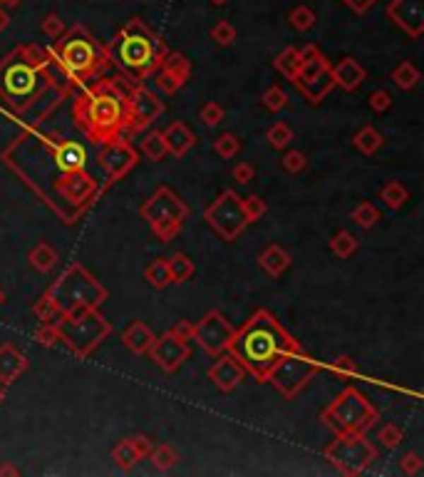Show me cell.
Masks as SVG:
<instances>
[{"label": "cell", "mask_w": 424, "mask_h": 477, "mask_svg": "<svg viewBox=\"0 0 424 477\" xmlns=\"http://www.w3.org/2000/svg\"><path fill=\"white\" fill-rule=\"evenodd\" d=\"M3 162L65 224L80 222L102 194L100 182L87 169V149L40 127H23L3 149Z\"/></svg>", "instance_id": "obj_1"}, {"label": "cell", "mask_w": 424, "mask_h": 477, "mask_svg": "<svg viewBox=\"0 0 424 477\" xmlns=\"http://www.w3.org/2000/svg\"><path fill=\"white\" fill-rule=\"evenodd\" d=\"M72 90L35 42H23L0 60V105L23 127H40Z\"/></svg>", "instance_id": "obj_2"}, {"label": "cell", "mask_w": 424, "mask_h": 477, "mask_svg": "<svg viewBox=\"0 0 424 477\" xmlns=\"http://www.w3.org/2000/svg\"><path fill=\"white\" fill-rule=\"evenodd\" d=\"M131 85L134 82L124 75H102L90 85L77 87V95L72 97V120L90 144L97 147L122 137V110Z\"/></svg>", "instance_id": "obj_3"}, {"label": "cell", "mask_w": 424, "mask_h": 477, "mask_svg": "<svg viewBox=\"0 0 424 477\" xmlns=\"http://www.w3.org/2000/svg\"><path fill=\"white\" fill-rule=\"evenodd\" d=\"M303 345L298 343L293 333L283 328L281 321L266 309H258L251 314V318L236 328L226 353H231L243 371L253 378L256 383H266L268 371L273 363L288 350H300Z\"/></svg>", "instance_id": "obj_4"}, {"label": "cell", "mask_w": 424, "mask_h": 477, "mask_svg": "<svg viewBox=\"0 0 424 477\" xmlns=\"http://www.w3.org/2000/svg\"><path fill=\"white\" fill-rule=\"evenodd\" d=\"M169 55V47L141 18H129L107 42L110 65L134 85H144Z\"/></svg>", "instance_id": "obj_5"}, {"label": "cell", "mask_w": 424, "mask_h": 477, "mask_svg": "<svg viewBox=\"0 0 424 477\" xmlns=\"http://www.w3.org/2000/svg\"><path fill=\"white\" fill-rule=\"evenodd\" d=\"M110 299V291L90 274L82 264H70L35 301L33 314L40 323H62L77 311L100 309Z\"/></svg>", "instance_id": "obj_6"}, {"label": "cell", "mask_w": 424, "mask_h": 477, "mask_svg": "<svg viewBox=\"0 0 424 477\" xmlns=\"http://www.w3.org/2000/svg\"><path fill=\"white\" fill-rule=\"evenodd\" d=\"M47 57L72 87L90 85L92 80L107 75L112 67L107 57V45L82 25L62 33L55 45L47 47Z\"/></svg>", "instance_id": "obj_7"}, {"label": "cell", "mask_w": 424, "mask_h": 477, "mask_svg": "<svg viewBox=\"0 0 424 477\" xmlns=\"http://www.w3.org/2000/svg\"><path fill=\"white\" fill-rule=\"evenodd\" d=\"M320 420L335 435H365L379 420V410L358 388L350 386L320 413Z\"/></svg>", "instance_id": "obj_8"}, {"label": "cell", "mask_w": 424, "mask_h": 477, "mask_svg": "<svg viewBox=\"0 0 424 477\" xmlns=\"http://www.w3.org/2000/svg\"><path fill=\"white\" fill-rule=\"evenodd\" d=\"M139 217L149 224L154 236L167 244V241L177 238V234L182 231V226L187 224L189 207L172 187L162 184V187H157V192L139 207Z\"/></svg>", "instance_id": "obj_9"}, {"label": "cell", "mask_w": 424, "mask_h": 477, "mask_svg": "<svg viewBox=\"0 0 424 477\" xmlns=\"http://www.w3.org/2000/svg\"><path fill=\"white\" fill-rule=\"evenodd\" d=\"M112 333V323L100 309L77 311L60 323V343L77 358H90Z\"/></svg>", "instance_id": "obj_10"}, {"label": "cell", "mask_w": 424, "mask_h": 477, "mask_svg": "<svg viewBox=\"0 0 424 477\" xmlns=\"http://www.w3.org/2000/svg\"><path fill=\"white\" fill-rule=\"evenodd\" d=\"M320 368H323V363H318L313 355H308L303 348L288 350V353H283L281 358L273 363V368L268 371L266 383H273V388H276L285 401H293V398H298L300 391L318 376Z\"/></svg>", "instance_id": "obj_11"}, {"label": "cell", "mask_w": 424, "mask_h": 477, "mask_svg": "<svg viewBox=\"0 0 424 477\" xmlns=\"http://www.w3.org/2000/svg\"><path fill=\"white\" fill-rule=\"evenodd\" d=\"M325 460L345 477H358L377 460V447L365 435H338L325 447Z\"/></svg>", "instance_id": "obj_12"}, {"label": "cell", "mask_w": 424, "mask_h": 477, "mask_svg": "<svg viewBox=\"0 0 424 477\" xmlns=\"http://www.w3.org/2000/svg\"><path fill=\"white\" fill-rule=\"evenodd\" d=\"M164 112V102L149 90L147 85H131L124 95V110H122V134L134 137V134L147 132L152 122H157Z\"/></svg>", "instance_id": "obj_13"}, {"label": "cell", "mask_w": 424, "mask_h": 477, "mask_svg": "<svg viewBox=\"0 0 424 477\" xmlns=\"http://www.w3.org/2000/svg\"><path fill=\"white\" fill-rule=\"evenodd\" d=\"M139 162V152L131 147L129 139L122 134L117 139H110V142H102L97 144V154H95V164L102 174V192L112 184H117L122 177L131 172Z\"/></svg>", "instance_id": "obj_14"}, {"label": "cell", "mask_w": 424, "mask_h": 477, "mask_svg": "<svg viewBox=\"0 0 424 477\" xmlns=\"http://www.w3.org/2000/svg\"><path fill=\"white\" fill-rule=\"evenodd\" d=\"M204 222L213 229L226 241H236L241 231L248 226L246 212H243L241 197L233 189L221 192L206 209H204Z\"/></svg>", "instance_id": "obj_15"}, {"label": "cell", "mask_w": 424, "mask_h": 477, "mask_svg": "<svg viewBox=\"0 0 424 477\" xmlns=\"http://www.w3.org/2000/svg\"><path fill=\"white\" fill-rule=\"evenodd\" d=\"M233 333H236V326H233L231 321L221 314V311L213 309V311H208L199 323H194V338L192 340H196L199 348H201L204 353H208V355L216 358V355H221L228 350Z\"/></svg>", "instance_id": "obj_16"}, {"label": "cell", "mask_w": 424, "mask_h": 477, "mask_svg": "<svg viewBox=\"0 0 424 477\" xmlns=\"http://www.w3.org/2000/svg\"><path fill=\"white\" fill-rule=\"evenodd\" d=\"M147 353L164 373H177L179 368L192 358L189 343L182 338H177L172 331H167V333H162V335H154V343L149 345Z\"/></svg>", "instance_id": "obj_17"}, {"label": "cell", "mask_w": 424, "mask_h": 477, "mask_svg": "<svg viewBox=\"0 0 424 477\" xmlns=\"http://www.w3.org/2000/svg\"><path fill=\"white\" fill-rule=\"evenodd\" d=\"M192 77V60L182 52H169L167 60L159 65V70L152 75L154 87L164 95H177Z\"/></svg>", "instance_id": "obj_18"}, {"label": "cell", "mask_w": 424, "mask_h": 477, "mask_svg": "<svg viewBox=\"0 0 424 477\" xmlns=\"http://www.w3.org/2000/svg\"><path fill=\"white\" fill-rule=\"evenodd\" d=\"M387 16L409 38H419L424 33V0H392Z\"/></svg>", "instance_id": "obj_19"}, {"label": "cell", "mask_w": 424, "mask_h": 477, "mask_svg": "<svg viewBox=\"0 0 424 477\" xmlns=\"http://www.w3.org/2000/svg\"><path fill=\"white\" fill-rule=\"evenodd\" d=\"M154 442L147 435H129L124 440H119L112 450V460L117 462V467L124 472L134 470L141 460H147V455L152 452Z\"/></svg>", "instance_id": "obj_20"}, {"label": "cell", "mask_w": 424, "mask_h": 477, "mask_svg": "<svg viewBox=\"0 0 424 477\" xmlns=\"http://www.w3.org/2000/svg\"><path fill=\"white\" fill-rule=\"evenodd\" d=\"M216 358L218 361L208 368V381H211L221 393L236 391V388L243 383V378H246L243 366L236 361V358H233L231 353H221V355H216Z\"/></svg>", "instance_id": "obj_21"}, {"label": "cell", "mask_w": 424, "mask_h": 477, "mask_svg": "<svg viewBox=\"0 0 424 477\" xmlns=\"http://www.w3.org/2000/svg\"><path fill=\"white\" fill-rule=\"evenodd\" d=\"M30 368V361L16 348L13 343L0 345V386L6 388L11 383H16L23 373Z\"/></svg>", "instance_id": "obj_22"}, {"label": "cell", "mask_w": 424, "mask_h": 477, "mask_svg": "<svg viewBox=\"0 0 424 477\" xmlns=\"http://www.w3.org/2000/svg\"><path fill=\"white\" fill-rule=\"evenodd\" d=\"M330 75H333L335 87L345 92H355L365 80H367V70L360 65L355 57H343L335 67H330Z\"/></svg>", "instance_id": "obj_23"}, {"label": "cell", "mask_w": 424, "mask_h": 477, "mask_svg": "<svg viewBox=\"0 0 424 477\" xmlns=\"http://www.w3.org/2000/svg\"><path fill=\"white\" fill-rule=\"evenodd\" d=\"M164 142H167V152L174 154V157H184L187 152H192L196 147V134L192 132L187 122H172L167 127V132H162Z\"/></svg>", "instance_id": "obj_24"}, {"label": "cell", "mask_w": 424, "mask_h": 477, "mask_svg": "<svg viewBox=\"0 0 424 477\" xmlns=\"http://www.w3.org/2000/svg\"><path fill=\"white\" fill-rule=\"evenodd\" d=\"M328 70H330L328 57H325L315 45H305L303 50H300V65H298V72H295L293 85L295 82H308Z\"/></svg>", "instance_id": "obj_25"}, {"label": "cell", "mask_w": 424, "mask_h": 477, "mask_svg": "<svg viewBox=\"0 0 424 477\" xmlns=\"http://www.w3.org/2000/svg\"><path fill=\"white\" fill-rule=\"evenodd\" d=\"M122 343L126 350H131L134 355H147L149 345L154 343V331L141 321H131L124 331H122Z\"/></svg>", "instance_id": "obj_26"}, {"label": "cell", "mask_w": 424, "mask_h": 477, "mask_svg": "<svg viewBox=\"0 0 424 477\" xmlns=\"http://www.w3.org/2000/svg\"><path fill=\"white\" fill-rule=\"evenodd\" d=\"M290 264H293L290 254L278 244H271L261 256H258V266H261L268 276H273V279H278V276L285 274V271L290 269Z\"/></svg>", "instance_id": "obj_27"}, {"label": "cell", "mask_w": 424, "mask_h": 477, "mask_svg": "<svg viewBox=\"0 0 424 477\" xmlns=\"http://www.w3.org/2000/svg\"><path fill=\"white\" fill-rule=\"evenodd\" d=\"M295 90H298L300 95L310 102V105H320V102H323L325 97L335 90V82H333V75H330V70H328V72H323V75L313 77V80H308V82H295Z\"/></svg>", "instance_id": "obj_28"}, {"label": "cell", "mask_w": 424, "mask_h": 477, "mask_svg": "<svg viewBox=\"0 0 424 477\" xmlns=\"http://www.w3.org/2000/svg\"><path fill=\"white\" fill-rule=\"evenodd\" d=\"M382 144H384V137L372 127V125H365V127L353 137V147L358 149L360 154H365V157H372Z\"/></svg>", "instance_id": "obj_29"}, {"label": "cell", "mask_w": 424, "mask_h": 477, "mask_svg": "<svg viewBox=\"0 0 424 477\" xmlns=\"http://www.w3.org/2000/svg\"><path fill=\"white\" fill-rule=\"evenodd\" d=\"M28 259H30L33 269L40 271V274H47V271L52 269V266L60 261V256H57V251L52 249L47 241H40V244H35L30 249V254H28Z\"/></svg>", "instance_id": "obj_30"}, {"label": "cell", "mask_w": 424, "mask_h": 477, "mask_svg": "<svg viewBox=\"0 0 424 477\" xmlns=\"http://www.w3.org/2000/svg\"><path fill=\"white\" fill-rule=\"evenodd\" d=\"M169 276H172V284H187L194 274H196V264L189 259L187 254H174L169 256Z\"/></svg>", "instance_id": "obj_31"}, {"label": "cell", "mask_w": 424, "mask_h": 477, "mask_svg": "<svg viewBox=\"0 0 424 477\" xmlns=\"http://www.w3.org/2000/svg\"><path fill=\"white\" fill-rule=\"evenodd\" d=\"M273 65H276V70L281 72L285 80L293 82L295 72H298V65H300V50L298 47H285V50L273 60Z\"/></svg>", "instance_id": "obj_32"}, {"label": "cell", "mask_w": 424, "mask_h": 477, "mask_svg": "<svg viewBox=\"0 0 424 477\" xmlns=\"http://www.w3.org/2000/svg\"><path fill=\"white\" fill-rule=\"evenodd\" d=\"M144 279L154 286V289H167L172 284V276H169V261L164 256H157L152 264L144 269Z\"/></svg>", "instance_id": "obj_33"}, {"label": "cell", "mask_w": 424, "mask_h": 477, "mask_svg": "<svg viewBox=\"0 0 424 477\" xmlns=\"http://www.w3.org/2000/svg\"><path fill=\"white\" fill-rule=\"evenodd\" d=\"M330 251H333L338 259H350V256L358 251V238H355L348 229H340V231L333 234V238H330Z\"/></svg>", "instance_id": "obj_34"}, {"label": "cell", "mask_w": 424, "mask_h": 477, "mask_svg": "<svg viewBox=\"0 0 424 477\" xmlns=\"http://www.w3.org/2000/svg\"><path fill=\"white\" fill-rule=\"evenodd\" d=\"M389 77H392V82L399 87V90L409 92V90H414V87H417V82H419V70H417V67H414L409 60H404V62H399V65L394 67L392 75H389Z\"/></svg>", "instance_id": "obj_35"}, {"label": "cell", "mask_w": 424, "mask_h": 477, "mask_svg": "<svg viewBox=\"0 0 424 477\" xmlns=\"http://www.w3.org/2000/svg\"><path fill=\"white\" fill-rule=\"evenodd\" d=\"M149 460H152V465L157 467L159 472H169L174 470V465L179 462V452L174 450L172 445H154L152 452H149Z\"/></svg>", "instance_id": "obj_36"}, {"label": "cell", "mask_w": 424, "mask_h": 477, "mask_svg": "<svg viewBox=\"0 0 424 477\" xmlns=\"http://www.w3.org/2000/svg\"><path fill=\"white\" fill-rule=\"evenodd\" d=\"M379 199L384 202V207L392 209V212H397V209L404 207V202L409 199V192L404 189V184L399 182H389L384 184L382 189H379Z\"/></svg>", "instance_id": "obj_37"}, {"label": "cell", "mask_w": 424, "mask_h": 477, "mask_svg": "<svg viewBox=\"0 0 424 477\" xmlns=\"http://www.w3.org/2000/svg\"><path fill=\"white\" fill-rule=\"evenodd\" d=\"M141 152L147 154L152 162H162L164 157H167V142H164L162 132L159 130H152V132L147 134V137L141 139Z\"/></svg>", "instance_id": "obj_38"}, {"label": "cell", "mask_w": 424, "mask_h": 477, "mask_svg": "<svg viewBox=\"0 0 424 477\" xmlns=\"http://www.w3.org/2000/svg\"><path fill=\"white\" fill-rule=\"evenodd\" d=\"M261 102L263 107H266L268 112H273V115H278V112H283L285 107H288V95H285V90L278 85H271L266 92L261 95Z\"/></svg>", "instance_id": "obj_39"}, {"label": "cell", "mask_w": 424, "mask_h": 477, "mask_svg": "<svg viewBox=\"0 0 424 477\" xmlns=\"http://www.w3.org/2000/svg\"><path fill=\"white\" fill-rule=\"evenodd\" d=\"M350 219H353V222L358 224L360 229H372L375 224L379 222V212H377V207H375V204L363 202V204H358V207L353 209Z\"/></svg>", "instance_id": "obj_40"}, {"label": "cell", "mask_w": 424, "mask_h": 477, "mask_svg": "<svg viewBox=\"0 0 424 477\" xmlns=\"http://www.w3.org/2000/svg\"><path fill=\"white\" fill-rule=\"evenodd\" d=\"M330 373H333L338 381H350V378H358L360 371H358V363L350 358V355H338L333 363H330Z\"/></svg>", "instance_id": "obj_41"}, {"label": "cell", "mask_w": 424, "mask_h": 477, "mask_svg": "<svg viewBox=\"0 0 424 477\" xmlns=\"http://www.w3.org/2000/svg\"><path fill=\"white\" fill-rule=\"evenodd\" d=\"M293 137H295V132L285 122H276L266 132V139L271 142V147H276V149H285L290 142H293Z\"/></svg>", "instance_id": "obj_42"}, {"label": "cell", "mask_w": 424, "mask_h": 477, "mask_svg": "<svg viewBox=\"0 0 424 477\" xmlns=\"http://www.w3.org/2000/svg\"><path fill=\"white\" fill-rule=\"evenodd\" d=\"M213 149H216V154L221 159H233L238 154V149H241V139H238L233 132H223V134H218V137H216Z\"/></svg>", "instance_id": "obj_43"}, {"label": "cell", "mask_w": 424, "mask_h": 477, "mask_svg": "<svg viewBox=\"0 0 424 477\" xmlns=\"http://www.w3.org/2000/svg\"><path fill=\"white\" fill-rule=\"evenodd\" d=\"M377 440L382 442L387 450H397V447L402 445V440H404V430L399 425H394V423H387L384 427H379Z\"/></svg>", "instance_id": "obj_44"}, {"label": "cell", "mask_w": 424, "mask_h": 477, "mask_svg": "<svg viewBox=\"0 0 424 477\" xmlns=\"http://www.w3.org/2000/svg\"><path fill=\"white\" fill-rule=\"evenodd\" d=\"M33 338L37 340L40 345H57L60 343V323H40L33 333Z\"/></svg>", "instance_id": "obj_45"}, {"label": "cell", "mask_w": 424, "mask_h": 477, "mask_svg": "<svg viewBox=\"0 0 424 477\" xmlns=\"http://www.w3.org/2000/svg\"><path fill=\"white\" fill-rule=\"evenodd\" d=\"M241 204H243V212H246L248 224H251V222H258V219H261L263 214L268 212L266 199H261V197H258V194H251V197L241 199Z\"/></svg>", "instance_id": "obj_46"}, {"label": "cell", "mask_w": 424, "mask_h": 477, "mask_svg": "<svg viewBox=\"0 0 424 477\" xmlns=\"http://www.w3.org/2000/svg\"><path fill=\"white\" fill-rule=\"evenodd\" d=\"M281 164H283V169H285V172L300 174L305 167H308V157H305V154L300 152V149H288V152L283 154Z\"/></svg>", "instance_id": "obj_47"}, {"label": "cell", "mask_w": 424, "mask_h": 477, "mask_svg": "<svg viewBox=\"0 0 424 477\" xmlns=\"http://www.w3.org/2000/svg\"><path fill=\"white\" fill-rule=\"evenodd\" d=\"M290 25H293L295 30H300V33L310 30V28L315 25V13L310 11V8H305V6L295 8V11L290 13Z\"/></svg>", "instance_id": "obj_48"}, {"label": "cell", "mask_w": 424, "mask_h": 477, "mask_svg": "<svg viewBox=\"0 0 424 477\" xmlns=\"http://www.w3.org/2000/svg\"><path fill=\"white\" fill-rule=\"evenodd\" d=\"M392 92L389 90H375L372 95H370V100H367V105H370V110L372 112H377V115H384V112H389L392 110Z\"/></svg>", "instance_id": "obj_49"}, {"label": "cell", "mask_w": 424, "mask_h": 477, "mask_svg": "<svg viewBox=\"0 0 424 477\" xmlns=\"http://www.w3.org/2000/svg\"><path fill=\"white\" fill-rule=\"evenodd\" d=\"M211 38H213V42H218L221 47H226V45H231V42L236 40V28H233L231 23H226V21H218L216 25H213V30H211Z\"/></svg>", "instance_id": "obj_50"}, {"label": "cell", "mask_w": 424, "mask_h": 477, "mask_svg": "<svg viewBox=\"0 0 424 477\" xmlns=\"http://www.w3.org/2000/svg\"><path fill=\"white\" fill-rule=\"evenodd\" d=\"M199 117H201V122L208 125V127H216V125L223 122V107L218 105V102H206V105L201 107V112H199Z\"/></svg>", "instance_id": "obj_51"}, {"label": "cell", "mask_w": 424, "mask_h": 477, "mask_svg": "<svg viewBox=\"0 0 424 477\" xmlns=\"http://www.w3.org/2000/svg\"><path fill=\"white\" fill-rule=\"evenodd\" d=\"M424 467V457L419 455V452H404L402 460H399V470L404 472V475H419Z\"/></svg>", "instance_id": "obj_52"}, {"label": "cell", "mask_w": 424, "mask_h": 477, "mask_svg": "<svg viewBox=\"0 0 424 477\" xmlns=\"http://www.w3.org/2000/svg\"><path fill=\"white\" fill-rule=\"evenodd\" d=\"M42 33H45L47 38H52V40H57V38L65 33V23L60 21V16L50 13V16L42 18Z\"/></svg>", "instance_id": "obj_53"}, {"label": "cell", "mask_w": 424, "mask_h": 477, "mask_svg": "<svg viewBox=\"0 0 424 477\" xmlns=\"http://www.w3.org/2000/svg\"><path fill=\"white\" fill-rule=\"evenodd\" d=\"M231 174L238 184H248V182H253V177H256V169H253L248 162H238Z\"/></svg>", "instance_id": "obj_54"}, {"label": "cell", "mask_w": 424, "mask_h": 477, "mask_svg": "<svg viewBox=\"0 0 424 477\" xmlns=\"http://www.w3.org/2000/svg\"><path fill=\"white\" fill-rule=\"evenodd\" d=\"M169 331H172V333L177 335V338L187 340V343L194 338V323H189V321H177V323H174Z\"/></svg>", "instance_id": "obj_55"}, {"label": "cell", "mask_w": 424, "mask_h": 477, "mask_svg": "<svg viewBox=\"0 0 424 477\" xmlns=\"http://www.w3.org/2000/svg\"><path fill=\"white\" fill-rule=\"evenodd\" d=\"M345 3H348L355 13H367L370 8L375 6V0H345Z\"/></svg>", "instance_id": "obj_56"}, {"label": "cell", "mask_w": 424, "mask_h": 477, "mask_svg": "<svg viewBox=\"0 0 424 477\" xmlns=\"http://www.w3.org/2000/svg\"><path fill=\"white\" fill-rule=\"evenodd\" d=\"M0 475H20L16 465H0Z\"/></svg>", "instance_id": "obj_57"}, {"label": "cell", "mask_w": 424, "mask_h": 477, "mask_svg": "<svg viewBox=\"0 0 424 477\" xmlns=\"http://www.w3.org/2000/svg\"><path fill=\"white\" fill-rule=\"evenodd\" d=\"M8 23H11V21H8V13L3 11V8H0V33L6 30V28H8Z\"/></svg>", "instance_id": "obj_58"}, {"label": "cell", "mask_w": 424, "mask_h": 477, "mask_svg": "<svg viewBox=\"0 0 424 477\" xmlns=\"http://www.w3.org/2000/svg\"><path fill=\"white\" fill-rule=\"evenodd\" d=\"M6 304V294H3V289H0V306Z\"/></svg>", "instance_id": "obj_59"}, {"label": "cell", "mask_w": 424, "mask_h": 477, "mask_svg": "<svg viewBox=\"0 0 424 477\" xmlns=\"http://www.w3.org/2000/svg\"><path fill=\"white\" fill-rule=\"evenodd\" d=\"M213 6H223V3H226V0H211Z\"/></svg>", "instance_id": "obj_60"}, {"label": "cell", "mask_w": 424, "mask_h": 477, "mask_svg": "<svg viewBox=\"0 0 424 477\" xmlns=\"http://www.w3.org/2000/svg\"><path fill=\"white\" fill-rule=\"evenodd\" d=\"M6 3H11V6H16V3H20V0H6Z\"/></svg>", "instance_id": "obj_61"}, {"label": "cell", "mask_w": 424, "mask_h": 477, "mask_svg": "<svg viewBox=\"0 0 424 477\" xmlns=\"http://www.w3.org/2000/svg\"><path fill=\"white\" fill-rule=\"evenodd\" d=\"M0 401H3V386H0Z\"/></svg>", "instance_id": "obj_62"}]
</instances>
